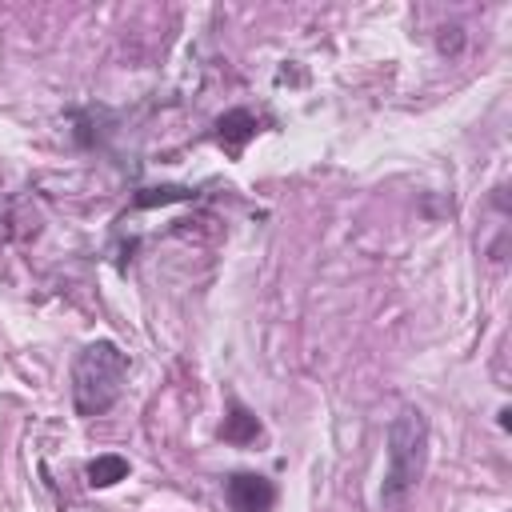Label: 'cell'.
I'll list each match as a JSON object with an SVG mask.
<instances>
[{"instance_id": "6da1fadb", "label": "cell", "mask_w": 512, "mask_h": 512, "mask_svg": "<svg viewBox=\"0 0 512 512\" xmlns=\"http://www.w3.org/2000/svg\"><path fill=\"white\" fill-rule=\"evenodd\" d=\"M428 464V420L420 408H400L388 424V468H384V484H380V508H400Z\"/></svg>"}, {"instance_id": "7a4b0ae2", "label": "cell", "mask_w": 512, "mask_h": 512, "mask_svg": "<svg viewBox=\"0 0 512 512\" xmlns=\"http://www.w3.org/2000/svg\"><path fill=\"white\" fill-rule=\"evenodd\" d=\"M128 380V356L112 340H92L72 360V408L76 416H104Z\"/></svg>"}, {"instance_id": "3957f363", "label": "cell", "mask_w": 512, "mask_h": 512, "mask_svg": "<svg viewBox=\"0 0 512 512\" xmlns=\"http://www.w3.org/2000/svg\"><path fill=\"white\" fill-rule=\"evenodd\" d=\"M224 496H228L232 512H272L276 484L268 476H260V472H236V476H228Z\"/></svg>"}, {"instance_id": "277c9868", "label": "cell", "mask_w": 512, "mask_h": 512, "mask_svg": "<svg viewBox=\"0 0 512 512\" xmlns=\"http://www.w3.org/2000/svg\"><path fill=\"white\" fill-rule=\"evenodd\" d=\"M252 136H256V116L248 108H232L216 120V140L228 148V156H240Z\"/></svg>"}, {"instance_id": "5b68a950", "label": "cell", "mask_w": 512, "mask_h": 512, "mask_svg": "<svg viewBox=\"0 0 512 512\" xmlns=\"http://www.w3.org/2000/svg\"><path fill=\"white\" fill-rule=\"evenodd\" d=\"M220 436H224L228 444H252V440L260 436V420H256L244 404H232L228 416H224V424H220Z\"/></svg>"}, {"instance_id": "8992f818", "label": "cell", "mask_w": 512, "mask_h": 512, "mask_svg": "<svg viewBox=\"0 0 512 512\" xmlns=\"http://www.w3.org/2000/svg\"><path fill=\"white\" fill-rule=\"evenodd\" d=\"M124 476H128V460L116 456V452L88 460V484H92V488H112V484H120Z\"/></svg>"}, {"instance_id": "52a82bcc", "label": "cell", "mask_w": 512, "mask_h": 512, "mask_svg": "<svg viewBox=\"0 0 512 512\" xmlns=\"http://www.w3.org/2000/svg\"><path fill=\"white\" fill-rule=\"evenodd\" d=\"M196 192L192 188H176V184H168V188H140L136 196H132V204L136 208H156V204H172V200H192Z\"/></svg>"}]
</instances>
